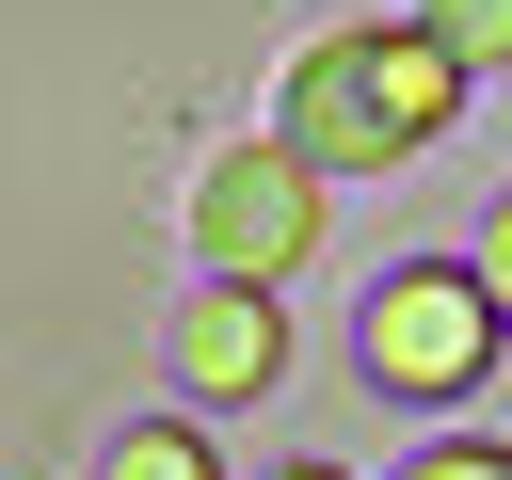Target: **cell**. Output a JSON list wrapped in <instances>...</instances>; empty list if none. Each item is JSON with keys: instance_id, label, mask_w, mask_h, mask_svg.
<instances>
[{"instance_id": "cell-1", "label": "cell", "mask_w": 512, "mask_h": 480, "mask_svg": "<svg viewBox=\"0 0 512 480\" xmlns=\"http://www.w3.org/2000/svg\"><path fill=\"white\" fill-rule=\"evenodd\" d=\"M448 112H464V64H448L416 16H384V32H320V48L288 64L272 144H288L304 176H384V160H416Z\"/></svg>"}, {"instance_id": "cell-2", "label": "cell", "mask_w": 512, "mask_h": 480, "mask_svg": "<svg viewBox=\"0 0 512 480\" xmlns=\"http://www.w3.org/2000/svg\"><path fill=\"white\" fill-rule=\"evenodd\" d=\"M352 368H368L384 400H480V368H496V288H480L464 256L384 272L368 320H352Z\"/></svg>"}, {"instance_id": "cell-3", "label": "cell", "mask_w": 512, "mask_h": 480, "mask_svg": "<svg viewBox=\"0 0 512 480\" xmlns=\"http://www.w3.org/2000/svg\"><path fill=\"white\" fill-rule=\"evenodd\" d=\"M192 256H208L224 288H288V272L320 256V176H304L272 128H240V144L192 176Z\"/></svg>"}, {"instance_id": "cell-4", "label": "cell", "mask_w": 512, "mask_h": 480, "mask_svg": "<svg viewBox=\"0 0 512 480\" xmlns=\"http://www.w3.org/2000/svg\"><path fill=\"white\" fill-rule=\"evenodd\" d=\"M160 368H176V400H272V384H288V304L208 272V288L160 320Z\"/></svg>"}, {"instance_id": "cell-5", "label": "cell", "mask_w": 512, "mask_h": 480, "mask_svg": "<svg viewBox=\"0 0 512 480\" xmlns=\"http://www.w3.org/2000/svg\"><path fill=\"white\" fill-rule=\"evenodd\" d=\"M112 480H224V464H208L192 416H128V432H112Z\"/></svg>"}, {"instance_id": "cell-6", "label": "cell", "mask_w": 512, "mask_h": 480, "mask_svg": "<svg viewBox=\"0 0 512 480\" xmlns=\"http://www.w3.org/2000/svg\"><path fill=\"white\" fill-rule=\"evenodd\" d=\"M416 32H432V48H448V64H464V80H480V64H496V48H512V0H432V16H416Z\"/></svg>"}, {"instance_id": "cell-7", "label": "cell", "mask_w": 512, "mask_h": 480, "mask_svg": "<svg viewBox=\"0 0 512 480\" xmlns=\"http://www.w3.org/2000/svg\"><path fill=\"white\" fill-rule=\"evenodd\" d=\"M400 480H512L496 448H432V464H400Z\"/></svg>"}, {"instance_id": "cell-8", "label": "cell", "mask_w": 512, "mask_h": 480, "mask_svg": "<svg viewBox=\"0 0 512 480\" xmlns=\"http://www.w3.org/2000/svg\"><path fill=\"white\" fill-rule=\"evenodd\" d=\"M272 480H336V464H272Z\"/></svg>"}]
</instances>
